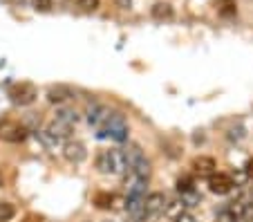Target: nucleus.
Here are the masks:
<instances>
[{
    "mask_svg": "<svg viewBox=\"0 0 253 222\" xmlns=\"http://www.w3.org/2000/svg\"><path fill=\"white\" fill-rule=\"evenodd\" d=\"M94 169L101 175H112V178H124L128 171V162H126L124 148H108L99 150L94 157Z\"/></svg>",
    "mask_w": 253,
    "mask_h": 222,
    "instance_id": "nucleus-1",
    "label": "nucleus"
},
{
    "mask_svg": "<svg viewBox=\"0 0 253 222\" xmlns=\"http://www.w3.org/2000/svg\"><path fill=\"white\" fill-rule=\"evenodd\" d=\"M101 131H103L105 135L110 137V139H115V141H128L130 124L126 121L124 115H119V112H112L110 119L105 121V126L101 128Z\"/></svg>",
    "mask_w": 253,
    "mask_h": 222,
    "instance_id": "nucleus-2",
    "label": "nucleus"
},
{
    "mask_svg": "<svg viewBox=\"0 0 253 222\" xmlns=\"http://www.w3.org/2000/svg\"><path fill=\"white\" fill-rule=\"evenodd\" d=\"M206 186H209V191H211V193H215V195H229L231 191L238 186V184H235L233 175L224 173V171H215V173L209 175Z\"/></svg>",
    "mask_w": 253,
    "mask_h": 222,
    "instance_id": "nucleus-3",
    "label": "nucleus"
},
{
    "mask_svg": "<svg viewBox=\"0 0 253 222\" xmlns=\"http://www.w3.org/2000/svg\"><path fill=\"white\" fill-rule=\"evenodd\" d=\"M166 207H168L166 193H164V191H150V193L146 195V202H143V213H146V220L166 213Z\"/></svg>",
    "mask_w": 253,
    "mask_h": 222,
    "instance_id": "nucleus-4",
    "label": "nucleus"
},
{
    "mask_svg": "<svg viewBox=\"0 0 253 222\" xmlns=\"http://www.w3.org/2000/svg\"><path fill=\"white\" fill-rule=\"evenodd\" d=\"M29 135V128L25 124H16V121H7L0 126V139L9 141V144H20Z\"/></svg>",
    "mask_w": 253,
    "mask_h": 222,
    "instance_id": "nucleus-5",
    "label": "nucleus"
},
{
    "mask_svg": "<svg viewBox=\"0 0 253 222\" xmlns=\"http://www.w3.org/2000/svg\"><path fill=\"white\" fill-rule=\"evenodd\" d=\"M61 153H63V157H65V162H70V164H83V162L87 160V148H85V144L79 139H67L65 144H63Z\"/></svg>",
    "mask_w": 253,
    "mask_h": 222,
    "instance_id": "nucleus-6",
    "label": "nucleus"
},
{
    "mask_svg": "<svg viewBox=\"0 0 253 222\" xmlns=\"http://www.w3.org/2000/svg\"><path fill=\"white\" fill-rule=\"evenodd\" d=\"M110 108L105 106V103H101V101H92L90 106H87V110H85V121L90 126H94V128H103L105 126V121L110 119Z\"/></svg>",
    "mask_w": 253,
    "mask_h": 222,
    "instance_id": "nucleus-7",
    "label": "nucleus"
},
{
    "mask_svg": "<svg viewBox=\"0 0 253 222\" xmlns=\"http://www.w3.org/2000/svg\"><path fill=\"white\" fill-rule=\"evenodd\" d=\"M9 97L16 106H32V103L36 101V97H39V92H36L34 86H29V83H20V86L11 88Z\"/></svg>",
    "mask_w": 253,
    "mask_h": 222,
    "instance_id": "nucleus-8",
    "label": "nucleus"
},
{
    "mask_svg": "<svg viewBox=\"0 0 253 222\" xmlns=\"http://www.w3.org/2000/svg\"><path fill=\"white\" fill-rule=\"evenodd\" d=\"M70 99H74V90L67 86H52L47 90V101L52 106H65Z\"/></svg>",
    "mask_w": 253,
    "mask_h": 222,
    "instance_id": "nucleus-9",
    "label": "nucleus"
},
{
    "mask_svg": "<svg viewBox=\"0 0 253 222\" xmlns=\"http://www.w3.org/2000/svg\"><path fill=\"white\" fill-rule=\"evenodd\" d=\"M43 131H45V133H49L52 137H56L58 141H63V139L67 141L74 128H72V126H67V124H63V121H58V119H52V121H49V124L43 128Z\"/></svg>",
    "mask_w": 253,
    "mask_h": 222,
    "instance_id": "nucleus-10",
    "label": "nucleus"
},
{
    "mask_svg": "<svg viewBox=\"0 0 253 222\" xmlns=\"http://www.w3.org/2000/svg\"><path fill=\"white\" fill-rule=\"evenodd\" d=\"M54 119H58V121H63V124H67V126L74 128V126L79 124V119H81V115H79L74 108H70V106H56Z\"/></svg>",
    "mask_w": 253,
    "mask_h": 222,
    "instance_id": "nucleus-11",
    "label": "nucleus"
},
{
    "mask_svg": "<svg viewBox=\"0 0 253 222\" xmlns=\"http://www.w3.org/2000/svg\"><path fill=\"white\" fill-rule=\"evenodd\" d=\"M191 166L197 173H209V175L217 171V162H215V157H211V155H200V157H195V160L191 162Z\"/></svg>",
    "mask_w": 253,
    "mask_h": 222,
    "instance_id": "nucleus-12",
    "label": "nucleus"
},
{
    "mask_svg": "<svg viewBox=\"0 0 253 222\" xmlns=\"http://www.w3.org/2000/svg\"><path fill=\"white\" fill-rule=\"evenodd\" d=\"M126 153V162H128V169H134V166L139 164V162L146 160V153H143V148L139 144H128L124 148Z\"/></svg>",
    "mask_w": 253,
    "mask_h": 222,
    "instance_id": "nucleus-13",
    "label": "nucleus"
},
{
    "mask_svg": "<svg viewBox=\"0 0 253 222\" xmlns=\"http://www.w3.org/2000/svg\"><path fill=\"white\" fill-rule=\"evenodd\" d=\"M172 5L170 2H155L153 7H150V16H153L155 20H170L172 18Z\"/></svg>",
    "mask_w": 253,
    "mask_h": 222,
    "instance_id": "nucleus-14",
    "label": "nucleus"
},
{
    "mask_svg": "<svg viewBox=\"0 0 253 222\" xmlns=\"http://www.w3.org/2000/svg\"><path fill=\"white\" fill-rule=\"evenodd\" d=\"M186 211H188V204L184 202L182 198H179V200H175V202H168V207H166V216L170 218L172 222H175L177 218L182 216V213H186Z\"/></svg>",
    "mask_w": 253,
    "mask_h": 222,
    "instance_id": "nucleus-15",
    "label": "nucleus"
},
{
    "mask_svg": "<svg viewBox=\"0 0 253 222\" xmlns=\"http://www.w3.org/2000/svg\"><path fill=\"white\" fill-rule=\"evenodd\" d=\"M16 204L9 200H0V222H11L16 218Z\"/></svg>",
    "mask_w": 253,
    "mask_h": 222,
    "instance_id": "nucleus-16",
    "label": "nucleus"
},
{
    "mask_svg": "<svg viewBox=\"0 0 253 222\" xmlns=\"http://www.w3.org/2000/svg\"><path fill=\"white\" fill-rule=\"evenodd\" d=\"M92 202H94L99 209H110L112 202H115V195L112 193H96L94 198H92Z\"/></svg>",
    "mask_w": 253,
    "mask_h": 222,
    "instance_id": "nucleus-17",
    "label": "nucleus"
},
{
    "mask_svg": "<svg viewBox=\"0 0 253 222\" xmlns=\"http://www.w3.org/2000/svg\"><path fill=\"white\" fill-rule=\"evenodd\" d=\"M215 220H217V222H242L238 216H235L233 211H231L229 207H224V209H222V211L217 213V218H215Z\"/></svg>",
    "mask_w": 253,
    "mask_h": 222,
    "instance_id": "nucleus-18",
    "label": "nucleus"
},
{
    "mask_svg": "<svg viewBox=\"0 0 253 222\" xmlns=\"http://www.w3.org/2000/svg\"><path fill=\"white\" fill-rule=\"evenodd\" d=\"M74 2H77V7L83 11H94V9H99V5H101V0H74Z\"/></svg>",
    "mask_w": 253,
    "mask_h": 222,
    "instance_id": "nucleus-19",
    "label": "nucleus"
},
{
    "mask_svg": "<svg viewBox=\"0 0 253 222\" xmlns=\"http://www.w3.org/2000/svg\"><path fill=\"white\" fill-rule=\"evenodd\" d=\"M177 191L179 193H188V191H193V179L191 178H179L177 179Z\"/></svg>",
    "mask_w": 253,
    "mask_h": 222,
    "instance_id": "nucleus-20",
    "label": "nucleus"
},
{
    "mask_svg": "<svg viewBox=\"0 0 253 222\" xmlns=\"http://www.w3.org/2000/svg\"><path fill=\"white\" fill-rule=\"evenodd\" d=\"M34 7L39 11H49L54 7V0H34Z\"/></svg>",
    "mask_w": 253,
    "mask_h": 222,
    "instance_id": "nucleus-21",
    "label": "nucleus"
},
{
    "mask_svg": "<svg viewBox=\"0 0 253 222\" xmlns=\"http://www.w3.org/2000/svg\"><path fill=\"white\" fill-rule=\"evenodd\" d=\"M115 5L119 7L121 11H130L132 9V0H115Z\"/></svg>",
    "mask_w": 253,
    "mask_h": 222,
    "instance_id": "nucleus-22",
    "label": "nucleus"
},
{
    "mask_svg": "<svg viewBox=\"0 0 253 222\" xmlns=\"http://www.w3.org/2000/svg\"><path fill=\"white\" fill-rule=\"evenodd\" d=\"M175 222H200V220H197V218H195V216H193V213H191V211H186V213H182V216L177 218V220H175Z\"/></svg>",
    "mask_w": 253,
    "mask_h": 222,
    "instance_id": "nucleus-23",
    "label": "nucleus"
},
{
    "mask_svg": "<svg viewBox=\"0 0 253 222\" xmlns=\"http://www.w3.org/2000/svg\"><path fill=\"white\" fill-rule=\"evenodd\" d=\"M244 173H247L249 179H253V157L247 160V164H244Z\"/></svg>",
    "mask_w": 253,
    "mask_h": 222,
    "instance_id": "nucleus-24",
    "label": "nucleus"
},
{
    "mask_svg": "<svg viewBox=\"0 0 253 222\" xmlns=\"http://www.w3.org/2000/svg\"><path fill=\"white\" fill-rule=\"evenodd\" d=\"M5 186V175H2V171H0V188Z\"/></svg>",
    "mask_w": 253,
    "mask_h": 222,
    "instance_id": "nucleus-25",
    "label": "nucleus"
},
{
    "mask_svg": "<svg viewBox=\"0 0 253 222\" xmlns=\"http://www.w3.org/2000/svg\"><path fill=\"white\" fill-rule=\"evenodd\" d=\"M101 222H115V220H101Z\"/></svg>",
    "mask_w": 253,
    "mask_h": 222,
    "instance_id": "nucleus-26",
    "label": "nucleus"
}]
</instances>
